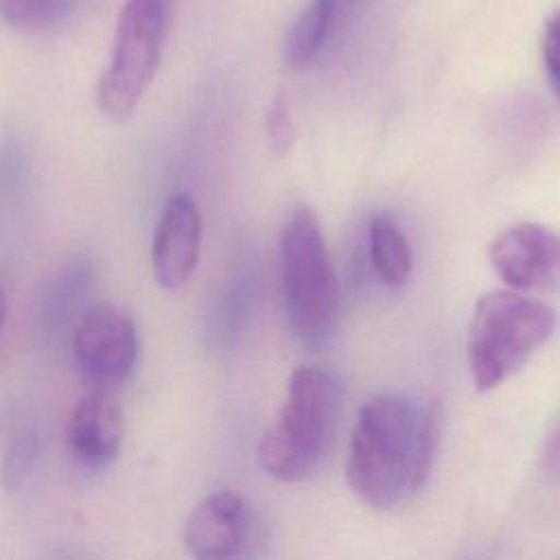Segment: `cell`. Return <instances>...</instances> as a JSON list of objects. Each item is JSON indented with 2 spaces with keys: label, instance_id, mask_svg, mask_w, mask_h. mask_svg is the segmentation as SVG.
Wrapping results in <instances>:
<instances>
[{
  "label": "cell",
  "instance_id": "6da1fadb",
  "mask_svg": "<svg viewBox=\"0 0 560 560\" xmlns=\"http://www.w3.org/2000/svg\"><path fill=\"white\" fill-rule=\"evenodd\" d=\"M440 405L405 394H376L352 427L346 479L374 510H392L429 479L440 442Z\"/></svg>",
  "mask_w": 560,
  "mask_h": 560
},
{
  "label": "cell",
  "instance_id": "7a4b0ae2",
  "mask_svg": "<svg viewBox=\"0 0 560 560\" xmlns=\"http://www.w3.org/2000/svg\"><path fill=\"white\" fill-rule=\"evenodd\" d=\"M343 416L341 381L319 368H298L287 396L258 444L262 470L284 483L315 477L328 462Z\"/></svg>",
  "mask_w": 560,
  "mask_h": 560
},
{
  "label": "cell",
  "instance_id": "3957f363",
  "mask_svg": "<svg viewBox=\"0 0 560 560\" xmlns=\"http://www.w3.org/2000/svg\"><path fill=\"white\" fill-rule=\"evenodd\" d=\"M282 295L293 337L308 350L326 348L339 326L341 300L322 225L313 208L295 206L282 228Z\"/></svg>",
  "mask_w": 560,
  "mask_h": 560
},
{
  "label": "cell",
  "instance_id": "277c9868",
  "mask_svg": "<svg viewBox=\"0 0 560 560\" xmlns=\"http://www.w3.org/2000/svg\"><path fill=\"white\" fill-rule=\"evenodd\" d=\"M556 311L516 289L483 293L468 324L466 361L477 392H490L516 374L553 335Z\"/></svg>",
  "mask_w": 560,
  "mask_h": 560
},
{
  "label": "cell",
  "instance_id": "5b68a950",
  "mask_svg": "<svg viewBox=\"0 0 560 560\" xmlns=\"http://www.w3.org/2000/svg\"><path fill=\"white\" fill-rule=\"evenodd\" d=\"M173 15V0H125L114 31L109 61L103 68L94 98L98 112L114 120L127 122L162 61Z\"/></svg>",
  "mask_w": 560,
  "mask_h": 560
},
{
  "label": "cell",
  "instance_id": "8992f818",
  "mask_svg": "<svg viewBox=\"0 0 560 560\" xmlns=\"http://www.w3.org/2000/svg\"><path fill=\"white\" fill-rule=\"evenodd\" d=\"M72 359L79 374L96 385H118L136 370L140 339L129 313L109 302H96L81 311L70 335Z\"/></svg>",
  "mask_w": 560,
  "mask_h": 560
},
{
  "label": "cell",
  "instance_id": "52a82bcc",
  "mask_svg": "<svg viewBox=\"0 0 560 560\" xmlns=\"http://www.w3.org/2000/svg\"><path fill=\"white\" fill-rule=\"evenodd\" d=\"M499 278L516 291H560V232L542 223H516L490 245Z\"/></svg>",
  "mask_w": 560,
  "mask_h": 560
},
{
  "label": "cell",
  "instance_id": "ba28073f",
  "mask_svg": "<svg viewBox=\"0 0 560 560\" xmlns=\"http://www.w3.org/2000/svg\"><path fill=\"white\" fill-rule=\"evenodd\" d=\"M201 236L203 221L195 199L186 192L171 195L151 238V269L162 289L177 291L192 278L201 254Z\"/></svg>",
  "mask_w": 560,
  "mask_h": 560
},
{
  "label": "cell",
  "instance_id": "9c48e42d",
  "mask_svg": "<svg viewBox=\"0 0 560 560\" xmlns=\"http://www.w3.org/2000/svg\"><path fill=\"white\" fill-rule=\"evenodd\" d=\"M252 534V510L236 490H217L203 497L184 523V547L201 560H221L241 553Z\"/></svg>",
  "mask_w": 560,
  "mask_h": 560
},
{
  "label": "cell",
  "instance_id": "30bf717a",
  "mask_svg": "<svg viewBox=\"0 0 560 560\" xmlns=\"http://www.w3.org/2000/svg\"><path fill=\"white\" fill-rule=\"evenodd\" d=\"M122 435V413L103 389L81 396L68 416V451L85 468H107L120 453Z\"/></svg>",
  "mask_w": 560,
  "mask_h": 560
},
{
  "label": "cell",
  "instance_id": "8fae6325",
  "mask_svg": "<svg viewBox=\"0 0 560 560\" xmlns=\"http://www.w3.org/2000/svg\"><path fill=\"white\" fill-rule=\"evenodd\" d=\"M343 0H308L287 31L282 44L284 63L302 68L311 63L328 42Z\"/></svg>",
  "mask_w": 560,
  "mask_h": 560
},
{
  "label": "cell",
  "instance_id": "7c38bea8",
  "mask_svg": "<svg viewBox=\"0 0 560 560\" xmlns=\"http://www.w3.org/2000/svg\"><path fill=\"white\" fill-rule=\"evenodd\" d=\"M368 249H370L372 267L383 284L392 289H400L407 284L413 267L411 247L402 230L389 214L378 212L370 219Z\"/></svg>",
  "mask_w": 560,
  "mask_h": 560
},
{
  "label": "cell",
  "instance_id": "4fadbf2b",
  "mask_svg": "<svg viewBox=\"0 0 560 560\" xmlns=\"http://www.w3.org/2000/svg\"><path fill=\"white\" fill-rule=\"evenodd\" d=\"M92 282V265L90 260H72V265L63 267L55 280L48 284L44 293V317L52 322V326L66 324L70 315H81L79 302L90 291Z\"/></svg>",
  "mask_w": 560,
  "mask_h": 560
},
{
  "label": "cell",
  "instance_id": "5bb4252c",
  "mask_svg": "<svg viewBox=\"0 0 560 560\" xmlns=\"http://www.w3.org/2000/svg\"><path fill=\"white\" fill-rule=\"evenodd\" d=\"M77 0H0V20L15 31L42 33L68 20Z\"/></svg>",
  "mask_w": 560,
  "mask_h": 560
},
{
  "label": "cell",
  "instance_id": "9a60e30c",
  "mask_svg": "<svg viewBox=\"0 0 560 560\" xmlns=\"http://www.w3.org/2000/svg\"><path fill=\"white\" fill-rule=\"evenodd\" d=\"M37 455H39V438L31 427H22L11 435V442L4 448L2 464H0V475H2V486L7 490H20L24 488L33 470L37 466Z\"/></svg>",
  "mask_w": 560,
  "mask_h": 560
},
{
  "label": "cell",
  "instance_id": "2e32d148",
  "mask_svg": "<svg viewBox=\"0 0 560 560\" xmlns=\"http://www.w3.org/2000/svg\"><path fill=\"white\" fill-rule=\"evenodd\" d=\"M265 129H267L271 153L278 158H284L295 142V127H293L287 101L282 96H276V101L269 105L265 116Z\"/></svg>",
  "mask_w": 560,
  "mask_h": 560
},
{
  "label": "cell",
  "instance_id": "e0dca14e",
  "mask_svg": "<svg viewBox=\"0 0 560 560\" xmlns=\"http://www.w3.org/2000/svg\"><path fill=\"white\" fill-rule=\"evenodd\" d=\"M540 52H542L547 74L560 92V11H556L542 28Z\"/></svg>",
  "mask_w": 560,
  "mask_h": 560
},
{
  "label": "cell",
  "instance_id": "ac0fdd59",
  "mask_svg": "<svg viewBox=\"0 0 560 560\" xmlns=\"http://www.w3.org/2000/svg\"><path fill=\"white\" fill-rule=\"evenodd\" d=\"M4 319H7V293H4V287L0 282V330L4 326Z\"/></svg>",
  "mask_w": 560,
  "mask_h": 560
}]
</instances>
